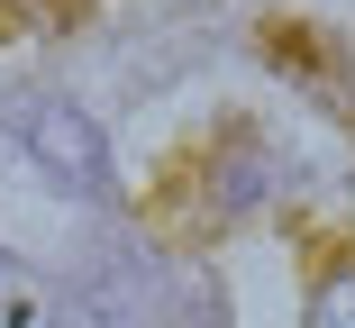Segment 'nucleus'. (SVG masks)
I'll return each instance as SVG.
<instances>
[{
    "label": "nucleus",
    "mask_w": 355,
    "mask_h": 328,
    "mask_svg": "<svg viewBox=\"0 0 355 328\" xmlns=\"http://www.w3.org/2000/svg\"><path fill=\"white\" fill-rule=\"evenodd\" d=\"M28 164H37L55 191H110V146H101V128H92L73 101L28 110Z\"/></svg>",
    "instance_id": "nucleus-1"
},
{
    "label": "nucleus",
    "mask_w": 355,
    "mask_h": 328,
    "mask_svg": "<svg viewBox=\"0 0 355 328\" xmlns=\"http://www.w3.org/2000/svg\"><path fill=\"white\" fill-rule=\"evenodd\" d=\"M301 328H355V274L319 283V301H310V319H301Z\"/></svg>",
    "instance_id": "nucleus-2"
},
{
    "label": "nucleus",
    "mask_w": 355,
    "mask_h": 328,
    "mask_svg": "<svg viewBox=\"0 0 355 328\" xmlns=\"http://www.w3.org/2000/svg\"><path fill=\"white\" fill-rule=\"evenodd\" d=\"M46 10H55V19H83V10H92V0H46Z\"/></svg>",
    "instance_id": "nucleus-3"
}]
</instances>
